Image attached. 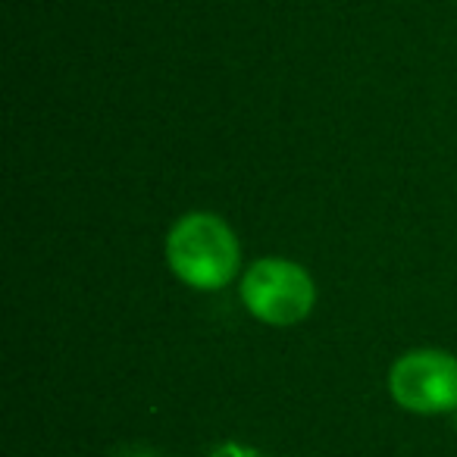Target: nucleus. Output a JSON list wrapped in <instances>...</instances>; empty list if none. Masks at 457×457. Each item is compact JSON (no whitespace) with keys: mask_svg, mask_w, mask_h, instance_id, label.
<instances>
[{"mask_svg":"<svg viewBox=\"0 0 457 457\" xmlns=\"http://www.w3.org/2000/svg\"><path fill=\"white\" fill-rule=\"evenodd\" d=\"M166 263L185 286L216 292L236 279L242 248L226 220L213 213H188L166 236Z\"/></svg>","mask_w":457,"mask_h":457,"instance_id":"obj_1","label":"nucleus"},{"mask_svg":"<svg viewBox=\"0 0 457 457\" xmlns=\"http://www.w3.org/2000/svg\"><path fill=\"white\" fill-rule=\"evenodd\" d=\"M242 301L251 317L267 326H295L313 311L317 288L301 263L263 257L242 279Z\"/></svg>","mask_w":457,"mask_h":457,"instance_id":"obj_2","label":"nucleus"},{"mask_svg":"<svg viewBox=\"0 0 457 457\" xmlns=\"http://www.w3.org/2000/svg\"><path fill=\"white\" fill-rule=\"evenodd\" d=\"M388 392L411 413H448L457 407V361L445 351H407L392 363Z\"/></svg>","mask_w":457,"mask_h":457,"instance_id":"obj_3","label":"nucleus"}]
</instances>
